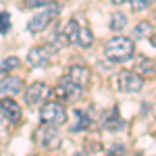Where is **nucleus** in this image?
I'll use <instances>...</instances> for the list:
<instances>
[{
    "mask_svg": "<svg viewBox=\"0 0 156 156\" xmlns=\"http://www.w3.org/2000/svg\"><path fill=\"white\" fill-rule=\"evenodd\" d=\"M104 56L112 62H129V60L135 56V44H133L131 37H125V36H117V37H110L104 46Z\"/></svg>",
    "mask_w": 156,
    "mask_h": 156,
    "instance_id": "obj_1",
    "label": "nucleus"
},
{
    "mask_svg": "<svg viewBox=\"0 0 156 156\" xmlns=\"http://www.w3.org/2000/svg\"><path fill=\"white\" fill-rule=\"evenodd\" d=\"M40 121L42 125H65L67 123V108L60 100H50L44 102L40 108Z\"/></svg>",
    "mask_w": 156,
    "mask_h": 156,
    "instance_id": "obj_2",
    "label": "nucleus"
},
{
    "mask_svg": "<svg viewBox=\"0 0 156 156\" xmlns=\"http://www.w3.org/2000/svg\"><path fill=\"white\" fill-rule=\"evenodd\" d=\"M58 12H60V6L56 4V2H50V4H46L37 15H34V17L29 19L27 29H29L31 34H40V31H44V29H46V27L58 17Z\"/></svg>",
    "mask_w": 156,
    "mask_h": 156,
    "instance_id": "obj_3",
    "label": "nucleus"
},
{
    "mask_svg": "<svg viewBox=\"0 0 156 156\" xmlns=\"http://www.w3.org/2000/svg\"><path fill=\"white\" fill-rule=\"evenodd\" d=\"M117 87L123 94H135V92H142L144 87V77L135 71H121L117 75Z\"/></svg>",
    "mask_w": 156,
    "mask_h": 156,
    "instance_id": "obj_4",
    "label": "nucleus"
},
{
    "mask_svg": "<svg viewBox=\"0 0 156 156\" xmlns=\"http://www.w3.org/2000/svg\"><path fill=\"white\" fill-rule=\"evenodd\" d=\"M81 90H83V85L73 81L71 77H65L54 87V94H56V98H58L60 102H75L77 98L81 96Z\"/></svg>",
    "mask_w": 156,
    "mask_h": 156,
    "instance_id": "obj_5",
    "label": "nucleus"
},
{
    "mask_svg": "<svg viewBox=\"0 0 156 156\" xmlns=\"http://www.w3.org/2000/svg\"><path fill=\"white\" fill-rule=\"evenodd\" d=\"M50 94H52V87L48 83L36 81V83H31L25 90V104L27 106H40V104H44L48 100Z\"/></svg>",
    "mask_w": 156,
    "mask_h": 156,
    "instance_id": "obj_6",
    "label": "nucleus"
},
{
    "mask_svg": "<svg viewBox=\"0 0 156 156\" xmlns=\"http://www.w3.org/2000/svg\"><path fill=\"white\" fill-rule=\"evenodd\" d=\"M54 52L56 50L50 44L48 46H34L29 50V54H27V60H29L31 67H48L52 62V58H54Z\"/></svg>",
    "mask_w": 156,
    "mask_h": 156,
    "instance_id": "obj_7",
    "label": "nucleus"
},
{
    "mask_svg": "<svg viewBox=\"0 0 156 156\" xmlns=\"http://www.w3.org/2000/svg\"><path fill=\"white\" fill-rule=\"evenodd\" d=\"M37 142L40 146H44L46 150H56L62 142V135L56 129V125H44L40 131H37Z\"/></svg>",
    "mask_w": 156,
    "mask_h": 156,
    "instance_id": "obj_8",
    "label": "nucleus"
},
{
    "mask_svg": "<svg viewBox=\"0 0 156 156\" xmlns=\"http://www.w3.org/2000/svg\"><path fill=\"white\" fill-rule=\"evenodd\" d=\"M0 115L9 121V123L17 125L21 121V106L11 96H4V98H0Z\"/></svg>",
    "mask_w": 156,
    "mask_h": 156,
    "instance_id": "obj_9",
    "label": "nucleus"
},
{
    "mask_svg": "<svg viewBox=\"0 0 156 156\" xmlns=\"http://www.w3.org/2000/svg\"><path fill=\"white\" fill-rule=\"evenodd\" d=\"M23 92V79L21 77H12L6 75L4 79H0V98L4 96H17Z\"/></svg>",
    "mask_w": 156,
    "mask_h": 156,
    "instance_id": "obj_10",
    "label": "nucleus"
},
{
    "mask_svg": "<svg viewBox=\"0 0 156 156\" xmlns=\"http://www.w3.org/2000/svg\"><path fill=\"white\" fill-rule=\"evenodd\" d=\"M123 125H125V123L121 119V112H119L117 106L110 108L106 115H104V121H102V127H104V129H108V131H119Z\"/></svg>",
    "mask_w": 156,
    "mask_h": 156,
    "instance_id": "obj_11",
    "label": "nucleus"
},
{
    "mask_svg": "<svg viewBox=\"0 0 156 156\" xmlns=\"http://www.w3.org/2000/svg\"><path fill=\"white\" fill-rule=\"evenodd\" d=\"M67 77H71L73 81H77L79 85H87V81H90V69L85 65H71L69 71H67Z\"/></svg>",
    "mask_w": 156,
    "mask_h": 156,
    "instance_id": "obj_12",
    "label": "nucleus"
},
{
    "mask_svg": "<svg viewBox=\"0 0 156 156\" xmlns=\"http://www.w3.org/2000/svg\"><path fill=\"white\" fill-rule=\"evenodd\" d=\"M73 117H75V123L71 125V131L77 133V131H85V129H90L92 119H90V115H87L85 110H75Z\"/></svg>",
    "mask_w": 156,
    "mask_h": 156,
    "instance_id": "obj_13",
    "label": "nucleus"
},
{
    "mask_svg": "<svg viewBox=\"0 0 156 156\" xmlns=\"http://www.w3.org/2000/svg\"><path fill=\"white\" fill-rule=\"evenodd\" d=\"M125 25H127V15L125 12H112L110 15V23H108V27H110V31H123L125 29Z\"/></svg>",
    "mask_w": 156,
    "mask_h": 156,
    "instance_id": "obj_14",
    "label": "nucleus"
},
{
    "mask_svg": "<svg viewBox=\"0 0 156 156\" xmlns=\"http://www.w3.org/2000/svg\"><path fill=\"white\" fill-rule=\"evenodd\" d=\"M79 29H81V25H79V21H77V19H71V21L67 23V27H65L62 31H65V36H67V40H69V44H77Z\"/></svg>",
    "mask_w": 156,
    "mask_h": 156,
    "instance_id": "obj_15",
    "label": "nucleus"
},
{
    "mask_svg": "<svg viewBox=\"0 0 156 156\" xmlns=\"http://www.w3.org/2000/svg\"><path fill=\"white\" fill-rule=\"evenodd\" d=\"M92 44H94V34H92V29L81 25L79 36H77V46H79V48H90Z\"/></svg>",
    "mask_w": 156,
    "mask_h": 156,
    "instance_id": "obj_16",
    "label": "nucleus"
},
{
    "mask_svg": "<svg viewBox=\"0 0 156 156\" xmlns=\"http://www.w3.org/2000/svg\"><path fill=\"white\" fill-rule=\"evenodd\" d=\"M19 65H21V58H19V56H6V58H2L0 60V75L17 69Z\"/></svg>",
    "mask_w": 156,
    "mask_h": 156,
    "instance_id": "obj_17",
    "label": "nucleus"
},
{
    "mask_svg": "<svg viewBox=\"0 0 156 156\" xmlns=\"http://www.w3.org/2000/svg\"><path fill=\"white\" fill-rule=\"evenodd\" d=\"M135 71L154 73V62H152L150 58H146V56H140V58H135Z\"/></svg>",
    "mask_w": 156,
    "mask_h": 156,
    "instance_id": "obj_18",
    "label": "nucleus"
},
{
    "mask_svg": "<svg viewBox=\"0 0 156 156\" xmlns=\"http://www.w3.org/2000/svg\"><path fill=\"white\" fill-rule=\"evenodd\" d=\"M150 34H152L150 21H142V23L135 25V29H133V37H150Z\"/></svg>",
    "mask_w": 156,
    "mask_h": 156,
    "instance_id": "obj_19",
    "label": "nucleus"
},
{
    "mask_svg": "<svg viewBox=\"0 0 156 156\" xmlns=\"http://www.w3.org/2000/svg\"><path fill=\"white\" fill-rule=\"evenodd\" d=\"M50 2H52V0H23L19 6H21L23 11H27V9H44Z\"/></svg>",
    "mask_w": 156,
    "mask_h": 156,
    "instance_id": "obj_20",
    "label": "nucleus"
},
{
    "mask_svg": "<svg viewBox=\"0 0 156 156\" xmlns=\"http://www.w3.org/2000/svg\"><path fill=\"white\" fill-rule=\"evenodd\" d=\"M154 2L156 0H131V6H133V11H146V9H150Z\"/></svg>",
    "mask_w": 156,
    "mask_h": 156,
    "instance_id": "obj_21",
    "label": "nucleus"
},
{
    "mask_svg": "<svg viewBox=\"0 0 156 156\" xmlns=\"http://www.w3.org/2000/svg\"><path fill=\"white\" fill-rule=\"evenodd\" d=\"M9 29H11V15L0 12V34H6Z\"/></svg>",
    "mask_w": 156,
    "mask_h": 156,
    "instance_id": "obj_22",
    "label": "nucleus"
},
{
    "mask_svg": "<svg viewBox=\"0 0 156 156\" xmlns=\"http://www.w3.org/2000/svg\"><path fill=\"white\" fill-rule=\"evenodd\" d=\"M150 44L156 48V31H152V34H150Z\"/></svg>",
    "mask_w": 156,
    "mask_h": 156,
    "instance_id": "obj_23",
    "label": "nucleus"
},
{
    "mask_svg": "<svg viewBox=\"0 0 156 156\" xmlns=\"http://www.w3.org/2000/svg\"><path fill=\"white\" fill-rule=\"evenodd\" d=\"M115 4H123V2H127V0H112Z\"/></svg>",
    "mask_w": 156,
    "mask_h": 156,
    "instance_id": "obj_24",
    "label": "nucleus"
},
{
    "mask_svg": "<svg viewBox=\"0 0 156 156\" xmlns=\"http://www.w3.org/2000/svg\"><path fill=\"white\" fill-rule=\"evenodd\" d=\"M154 117H156V104H154Z\"/></svg>",
    "mask_w": 156,
    "mask_h": 156,
    "instance_id": "obj_25",
    "label": "nucleus"
},
{
    "mask_svg": "<svg viewBox=\"0 0 156 156\" xmlns=\"http://www.w3.org/2000/svg\"><path fill=\"white\" fill-rule=\"evenodd\" d=\"M154 73H156V60H154Z\"/></svg>",
    "mask_w": 156,
    "mask_h": 156,
    "instance_id": "obj_26",
    "label": "nucleus"
}]
</instances>
